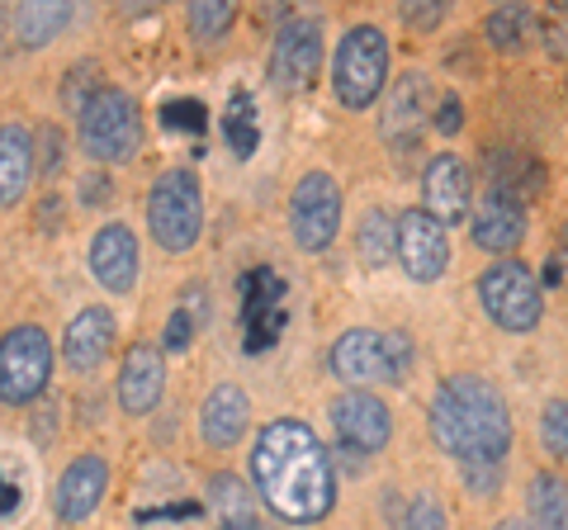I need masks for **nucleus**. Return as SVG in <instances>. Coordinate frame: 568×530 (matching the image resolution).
Wrapping results in <instances>:
<instances>
[{
    "label": "nucleus",
    "mask_w": 568,
    "mask_h": 530,
    "mask_svg": "<svg viewBox=\"0 0 568 530\" xmlns=\"http://www.w3.org/2000/svg\"><path fill=\"white\" fill-rule=\"evenodd\" d=\"M252 483L261 492V502L280 521H294V526L323 521L336 507L332 455L308 421H294V417L261 427L252 446Z\"/></svg>",
    "instance_id": "f257e3e1"
},
{
    "label": "nucleus",
    "mask_w": 568,
    "mask_h": 530,
    "mask_svg": "<svg viewBox=\"0 0 568 530\" xmlns=\"http://www.w3.org/2000/svg\"><path fill=\"white\" fill-rule=\"evenodd\" d=\"M426 421H432L436 446L455 455L459 465L465 459H503L511 450V412L503 394L478 375H450L440 384Z\"/></svg>",
    "instance_id": "f03ea898"
},
{
    "label": "nucleus",
    "mask_w": 568,
    "mask_h": 530,
    "mask_svg": "<svg viewBox=\"0 0 568 530\" xmlns=\"http://www.w3.org/2000/svg\"><path fill=\"white\" fill-rule=\"evenodd\" d=\"M77 129H81V152L100 166L133 162L142 147V114H138L133 95L119 91V85H100V91L85 100V110L77 114Z\"/></svg>",
    "instance_id": "7ed1b4c3"
},
{
    "label": "nucleus",
    "mask_w": 568,
    "mask_h": 530,
    "mask_svg": "<svg viewBox=\"0 0 568 530\" xmlns=\"http://www.w3.org/2000/svg\"><path fill=\"white\" fill-rule=\"evenodd\" d=\"M332 375L346 384H403L413 375V342L403 332L351 327L332 342Z\"/></svg>",
    "instance_id": "20e7f679"
},
{
    "label": "nucleus",
    "mask_w": 568,
    "mask_h": 530,
    "mask_svg": "<svg viewBox=\"0 0 568 530\" xmlns=\"http://www.w3.org/2000/svg\"><path fill=\"white\" fill-rule=\"evenodd\" d=\"M148 227H152V242L171 256H181L200 242V233H204V190H200V181H194V171L175 166L166 175H156V185L148 194Z\"/></svg>",
    "instance_id": "39448f33"
},
{
    "label": "nucleus",
    "mask_w": 568,
    "mask_h": 530,
    "mask_svg": "<svg viewBox=\"0 0 568 530\" xmlns=\"http://www.w3.org/2000/svg\"><path fill=\"white\" fill-rule=\"evenodd\" d=\"M388 81V39L375 24H355L336 48L332 85L346 110H369Z\"/></svg>",
    "instance_id": "423d86ee"
},
{
    "label": "nucleus",
    "mask_w": 568,
    "mask_h": 530,
    "mask_svg": "<svg viewBox=\"0 0 568 530\" xmlns=\"http://www.w3.org/2000/svg\"><path fill=\"white\" fill-rule=\"evenodd\" d=\"M52 379V342L43 327L20 323L0 337V402L24 408V402L43 398Z\"/></svg>",
    "instance_id": "0eeeda50"
},
{
    "label": "nucleus",
    "mask_w": 568,
    "mask_h": 530,
    "mask_svg": "<svg viewBox=\"0 0 568 530\" xmlns=\"http://www.w3.org/2000/svg\"><path fill=\"white\" fill-rule=\"evenodd\" d=\"M478 304L503 332H530L545 313V298L536 275L526 271L521 261H493L484 275H478Z\"/></svg>",
    "instance_id": "6e6552de"
},
{
    "label": "nucleus",
    "mask_w": 568,
    "mask_h": 530,
    "mask_svg": "<svg viewBox=\"0 0 568 530\" xmlns=\"http://www.w3.org/2000/svg\"><path fill=\"white\" fill-rule=\"evenodd\" d=\"M290 233L304 252H327L342 233V190L327 171H308L290 194Z\"/></svg>",
    "instance_id": "1a4fd4ad"
},
{
    "label": "nucleus",
    "mask_w": 568,
    "mask_h": 530,
    "mask_svg": "<svg viewBox=\"0 0 568 530\" xmlns=\"http://www.w3.org/2000/svg\"><path fill=\"white\" fill-rule=\"evenodd\" d=\"M436 81L426 77V72H403L394 81V91H388L384 100V114H379V133H384V143L388 147H417L422 143V133L436 123Z\"/></svg>",
    "instance_id": "9d476101"
},
{
    "label": "nucleus",
    "mask_w": 568,
    "mask_h": 530,
    "mask_svg": "<svg viewBox=\"0 0 568 530\" xmlns=\"http://www.w3.org/2000/svg\"><path fill=\"white\" fill-rule=\"evenodd\" d=\"M398 265L417 285H436L450 271V237L432 208H403L398 214Z\"/></svg>",
    "instance_id": "9b49d317"
},
{
    "label": "nucleus",
    "mask_w": 568,
    "mask_h": 530,
    "mask_svg": "<svg viewBox=\"0 0 568 530\" xmlns=\"http://www.w3.org/2000/svg\"><path fill=\"white\" fill-rule=\"evenodd\" d=\"M323 72V24L317 20H290L280 24L271 43V85L284 95L313 85V77Z\"/></svg>",
    "instance_id": "f8f14e48"
},
{
    "label": "nucleus",
    "mask_w": 568,
    "mask_h": 530,
    "mask_svg": "<svg viewBox=\"0 0 568 530\" xmlns=\"http://www.w3.org/2000/svg\"><path fill=\"white\" fill-rule=\"evenodd\" d=\"M332 427H336V440H342V446L375 455L388 446V436H394V417H388L384 398H375L365 384H351V394H342L332 402Z\"/></svg>",
    "instance_id": "ddd939ff"
},
{
    "label": "nucleus",
    "mask_w": 568,
    "mask_h": 530,
    "mask_svg": "<svg viewBox=\"0 0 568 530\" xmlns=\"http://www.w3.org/2000/svg\"><path fill=\"white\" fill-rule=\"evenodd\" d=\"M104 488H110V459L104 455H77L62 469L58 492H52V511H58V521L77 526L85 517H95V507L104 502Z\"/></svg>",
    "instance_id": "4468645a"
},
{
    "label": "nucleus",
    "mask_w": 568,
    "mask_h": 530,
    "mask_svg": "<svg viewBox=\"0 0 568 530\" xmlns=\"http://www.w3.org/2000/svg\"><path fill=\"white\" fill-rule=\"evenodd\" d=\"M422 204L432 208L440 223H469V204H474V171L459 156L440 152L432 166L422 171Z\"/></svg>",
    "instance_id": "2eb2a0df"
},
{
    "label": "nucleus",
    "mask_w": 568,
    "mask_h": 530,
    "mask_svg": "<svg viewBox=\"0 0 568 530\" xmlns=\"http://www.w3.org/2000/svg\"><path fill=\"white\" fill-rule=\"evenodd\" d=\"M114 337H119V327H114V313L110 308H81L77 317L67 323V337H62V360L71 375H95V369L110 360V350H114Z\"/></svg>",
    "instance_id": "dca6fc26"
},
{
    "label": "nucleus",
    "mask_w": 568,
    "mask_h": 530,
    "mask_svg": "<svg viewBox=\"0 0 568 530\" xmlns=\"http://www.w3.org/2000/svg\"><path fill=\"white\" fill-rule=\"evenodd\" d=\"M138 271H142V252H138L133 227L104 223L100 233L91 237V275H95L110 294H133Z\"/></svg>",
    "instance_id": "f3484780"
},
{
    "label": "nucleus",
    "mask_w": 568,
    "mask_h": 530,
    "mask_svg": "<svg viewBox=\"0 0 568 530\" xmlns=\"http://www.w3.org/2000/svg\"><path fill=\"white\" fill-rule=\"evenodd\" d=\"M166 394V365L162 350L152 346H129L119 360V408L129 417H148Z\"/></svg>",
    "instance_id": "a211bd4d"
},
{
    "label": "nucleus",
    "mask_w": 568,
    "mask_h": 530,
    "mask_svg": "<svg viewBox=\"0 0 568 530\" xmlns=\"http://www.w3.org/2000/svg\"><path fill=\"white\" fill-rule=\"evenodd\" d=\"M469 233H474V246H484V252H493V256L517 252L521 237H526V200H517V194L493 185L488 200L478 204Z\"/></svg>",
    "instance_id": "6ab92c4d"
},
{
    "label": "nucleus",
    "mask_w": 568,
    "mask_h": 530,
    "mask_svg": "<svg viewBox=\"0 0 568 530\" xmlns=\"http://www.w3.org/2000/svg\"><path fill=\"white\" fill-rule=\"evenodd\" d=\"M242 327H246V350H265L280 327H284V285L275 271H256L242 279Z\"/></svg>",
    "instance_id": "aec40b11"
},
{
    "label": "nucleus",
    "mask_w": 568,
    "mask_h": 530,
    "mask_svg": "<svg viewBox=\"0 0 568 530\" xmlns=\"http://www.w3.org/2000/svg\"><path fill=\"white\" fill-rule=\"evenodd\" d=\"M39 181V137L24 123H0V208H14Z\"/></svg>",
    "instance_id": "412c9836"
},
{
    "label": "nucleus",
    "mask_w": 568,
    "mask_h": 530,
    "mask_svg": "<svg viewBox=\"0 0 568 530\" xmlns=\"http://www.w3.org/2000/svg\"><path fill=\"white\" fill-rule=\"evenodd\" d=\"M246 421H252V398L237 384H219L200 408V436L213 450H233L246 436Z\"/></svg>",
    "instance_id": "4be33fe9"
},
{
    "label": "nucleus",
    "mask_w": 568,
    "mask_h": 530,
    "mask_svg": "<svg viewBox=\"0 0 568 530\" xmlns=\"http://www.w3.org/2000/svg\"><path fill=\"white\" fill-rule=\"evenodd\" d=\"M71 20H77V0H14V43L39 52L48 48L58 33L71 29Z\"/></svg>",
    "instance_id": "5701e85b"
},
{
    "label": "nucleus",
    "mask_w": 568,
    "mask_h": 530,
    "mask_svg": "<svg viewBox=\"0 0 568 530\" xmlns=\"http://www.w3.org/2000/svg\"><path fill=\"white\" fill-rule=\"evenodd\" d=\"M493 185L517 194V200H536L549 185V171L530 152H497L493 156Z\"/></svg>",
    "instance_id": "b1692460"
},
{
    "label": "nucleus",
    "mask_w": 568,
    "mask_h": 530,
    "mask_svg": "<svg viewBox=\"0 0 568 530\" xmlns=\"http://www.w3.org/2000/svg\"><path fill=\"white\" fill-rule=\"evenodd\" d=\"M209 507H213V517H219V526H227V530H252L256 526L252 492H246V483L237 479V473H213L209 479Z\"/></svg>",
    "instance_id": "393cba45"
},
{
    "label": "nucleus",
    "mask_w": 568,
    "mask_h": 530,
    "mask_svg": "<svg viewBox=\"0 0 568 530\" xmlns=\"http://www.w3.org/2000/svg\"><path fill=\"white\" fill-rule=\"evenodd\" d=\"M355 256H361L369 271L394 261L398 256V218H388L384 208H369L361 227H355Z\"/></svg>",
    "instance_id": "a878e982"
},
{
    "label": "nucleus",
    "mask_w": 568,
    "mask_h": 530,
    "mask_svg": "<svg viewBox=\"0 0 568 530\" xmlns=\"http://www.w3.org/2000/svg\"><path fill=\"white\" fill-rule=\"evenodd\" d=\"M484 33L497 52H521L530 43V33H536V14H530L526 0H503V6L488 14Z\"/></svg>",
    "instance_id": "bb28decb"
},
{
    "label": "nucleus",
    "mask_w": 568,
    "mask_h": 530,
    "mask_svg": "<svg viewBox=\"0 0 568 530\" xmlns=\"http://www.w3.org/2000/svg\"><path fill=\"white\" fill-rule=\"evenodd\" d=\"M237 10L242 0H190V33L194 43L209 48V43H223L237 24Z\"/></svg>",
    "instance_id": "cd10ccee"
},
{
    "label": "nucleus",
    "mask_w": 568,
    "mask_h": 530,
    "mask_svg": "<svg viewBox=\"0 0 568 530\" xmlns=\"http://www.w3.org/2000/svg\"><path fill=\"white\" fill-rule=\"evenodd\" d=\"M526 507H530V521H540V526L568 521V488H564V479H555V473H540V479L530 483Z\"/></svg>",
    "instance_id": "c85d7f7f"
},
{
    "label": "nucleus",
    "mask_w": 568,
    "mask_h": 530,
    "mask_svg": "<svg viewBox=\"0 0 568 530\" xmlns=\"http://www.w3.org/2000/svg\"><path fill=\"white\" fill-rule=\"evenodd\" d=\"M95 91H100V62H77V67L67 72V85H62L67 114H81L85 100H91Z\"/></svg>",
    "instance_id": "c756f323"
},
{
    "label": "nucleus",
    "mask_w": 568,
    "mask_h": 530,
    "mask_svg": "<svg viewBox=\"0 0 568 530\" xmlns=\"http://www.w3.org/2000/svg\"><path fill=\"white\" fill-rule=\"evenodd\" d=\"M455 0H398V20L413 33H436Z\"/></svg>",
    "instance_id": "7c9ffc66"
},
{
    "label": "nucleus",
    "mask_w": 568,
    "mask_h": 530,
    "mask_svg": "<svg viewBox=\"0 0 568 530\" xmlns=\"http://www.w3.org/2000/svg\"><path fill=\"white\" fill-rule=\"evenodd\" d=\"M540 39L549 48V58H568V0H549L545 6Z\"/></svg>",
    "instance_id": "2f4dec72"
},
{
    "label": "nucleus",
    "mask_w": 568,
    "mask_h": 530,
    "mask_svg": "<svg viewBox=\"0 0 568 530\" xmlns=\"http://www.w3.org/2000/svg\"><path fill=\"white\" fill-rule=\"evenodd\" d=\"M540 440H545L549 455L568 459V402H549L540 412Z\"/></svg>",
    "instance_id": "473e14b6"
},
{
    "label": "nucleus",
    "mask_w": 568,
    "mask_h": 530,
    "mask_svg": "<svg viewBox=\"0 0 568 530\" xmlns=\"http://www.w3.org/2000/svg\"><path fill=\"white\" fill-rule=\"evenodd\" d=\"M204 327V317L194 313L190 304H175V313L166 317V332H162V342H166V350H185L190 342H194V332Z\"/></svg>",
    "instance_id": "72a5a7b5"
},
{
    "label": "nucleus",
    "mask_w": 568,
    "mask_h": 530,
    "mask_svg": "<svg viewBox=\"0 0 568 530\" xmlns=\"http://www.w3.org/2000/svg\"><path fill=\"white\" fill-rule=\"evenodd\" d=\"M497 473H503V459H465V483L478 498L497 492Z\"/></svg>",
    "instance_id": "f704fd0d"
},
{
    "label": "nucleus",
    "mask_w": 568,
    "mask_h": 530,
    "mask_svg": "<svg viewBox=\"0 0 568 530\" xmlns=\"http://www.w3.org/2000/svg\"><path fill=\"white\" fill-rule=\"evenodd\" d=\"M204 123H209V114H204V104H166V129H194V133H200L204 129Z\"/></svg>",
    "instance_id": "c9c22d12"
},
{
    "label": "nucleus",
    "mask_w": 568,
    "mask_h": 530,
    "mask_svg": "<svg viewBox=\"0 0 568 530\" xmlns=\"http://www.w3.org/2000/svg\"><path fill=\"white\" fill-rule=\"evenodd\" d=\"M39 143H43V162H39V175L62 171V133H58V129H39Z\"/></svg>",
    "instance_id": "e433bc0d"
},
{
    "label": "nucleus",
    "mask_w": 568,
    "mask_h": 530,
    "mask_svg": "<svg viewBox=\"0 0 568 530\" xmlns=\"http://www.w3.org/2000/svg\"><path fill=\"white\" fill-rule=\"evenodd\" d=\"M407 526H417V530H426V526H440L446 521V511H440L432 498H417L413 507H407V517H403Z\"/></svg>",
    "instance_id": "4c0bfd02"
},
{
    "label": "nucleus",
    "mask_w": 568,
    "mask_h": 530,
    "mask_svg": "<svg viewBox=\"0 0 568 530\" xmlns=\"http://www.w3.org/2000/svg\"><path fill=\"white\" fill-rule=\"evenodd\" d=\"M459 123H465V114H459V100H455V95H440V104H436V133L455 137Z\"/></svg>",
    "instance_id": "58836bf2"
},
{
    "label": "nucleus",
    "mask_w": 568,
    "mask_h": 530,
    "mask_svg": "<svg viewBox=\"0 0 568 530\" xmlns=\"http://www.w3.org/2000/svg\"><path fill=\"white\" fill-rule=\"evenodd\" d=\"M545 279H549V285H568V223H564V233H559L555 256H549V265H545Z\"/></svg>",
    "instance_id": "ea45409f"
},
{
    "label": "nucleus",
    "mask_w": 568,
    "mask_h": 530,
    "mask_svg": "<svg viewBox=\"0 0 568 530\" xmlns=\"http://www.w3.org/2000/svg\"><path fill=\"white\" fill-rule=\"evenodd\" d=\"M110 175H104V171H91V175H85V181H81V204H104V200H110Z\"/></svg>",
    "instance_id": "a19ab883"
},
{
    "label": "nucleus",
    "mask_w": 568,
    "mask_h": 530,
    "mask_svg": "<svg viewBox=\"0 0 568 530\" xmlns=\"http://www.w3.org/2000/svg\"><path fill=\"white\" fill-rule=\"evenodd\" d=\"M14 502H20V483H0V517H6Z\"/></svg>",
    "instance_id": "79ce46f5"
}]
</instances>
